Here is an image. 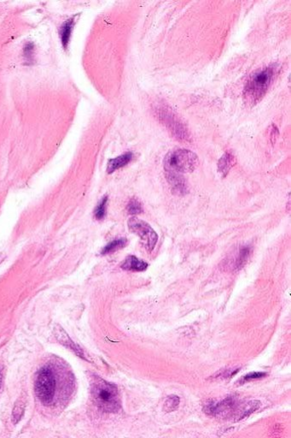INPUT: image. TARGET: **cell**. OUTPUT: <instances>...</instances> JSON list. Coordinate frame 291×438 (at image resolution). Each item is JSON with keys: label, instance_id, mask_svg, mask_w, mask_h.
Masks as SVG:
<instances>
[{"label": "cell", "instance_id": "cell-1", "mask_svg": "<svg viewBox=\"0 0 291 438\" xmlns=\"http://www.w3.org/2000/svg\"><path fill=\"white\" fill-rule=\"evenodd\" d=\"M75 386L74 374L63 362H48L35 377V395L40 403L51 411L62 410L68 405Z\"/></svg>", "mask_w": 291, "mask_h": 438}, {"label": "cell", "instance_id": "cell-2", "mask_svg": "<svg viewBox=\"0 0 291 438\" xmlns=\"http://www.w3.org/2000/svg\"><path fill=\"white\" fill-rule=\"evenodd\" d=\"M278 64H272L254 72L247 80L243 92L244 102L248 107L258 104L271 88L278 74Z\"/></svg>", "mask_w": 291, "mask_h": 438}, {"label": "cell", "instance_id": "cell-3", "mask_svg": "<svg viewBox=\"0 0 291 438\" xmlns=\"http://www.w3.org/2000/svg\"><path fill=\"white\" fill-rule=\"evenodd\" d=\"M91 396L93 402L100 411L114 414L122 407L118 387L98 376L91 380Z\"/></svg>", "mask_w": 291, "mask_h": 438}, {"label": "cell", "instance_id": "cell-4", "mask_svg": "<svg viewBox=\"0 0 291 438\" xmlns=\"http://www.w3.org/2000/svg\"><path fill=\"white\" fill-rule=\"evenodd\" d=\"M163 163L166 172L180 175L192 172L198 165V157L195 152L187 149H175L165 156Z\"/></svg>", "mask_w": 291, "mask_h": 438}, {"label": "cell", "instance_id": "cell-5", "mask_svg": "<svg viewBox=\"0 0 291 438\" xmlns=\"http://www.w3.org/2000/svg\"><path fill=\"white\" fill-rule=\"evenodd\" d=\"M241 401H239L236 396H230L222 401L215 402L212 401L204 406V413L207 415L220 419H235V422H238V415L241 409Z\"/></svg>", "mask_w": 291, "mask_h": 438}, {"label": "cell", "instance_id": "cell-6", "mask_svg": "<svg viewBox=\"0 0 291 438\" xmlns=\"http://www.w3.org/2000/svg\"><path fill=\"white\" fill-rule=\"evenodd\" d=\"M158 117L177 140L186 141L190 139V134L187 127L178 117L177 115L172 112V109L167 107H161L158 110Z\"/></svg>", "mask_w": 291, "mask_h": 438}, {"label": "cell", "instance_id": "cell-7", "mask_svg": "<svg viewBox=\"0 0 291 438\" xmlns=\"http://www.w3.org/2000/svg\"><path fill=\"white\" fill-rule=\"evenodd\" d=\"M131 232L139 237L143 246L148 252H152L158 241V236L148 223L138 218H132L128 221Z\"/></svg>", "mask_w": 291, "mask_h": 438}, {"label": "cell", "instance_id": "cell-8", "mask_svg": "<svg viewBox=\"0 0 291 438\" xmlns=\"http://www.w3.org/2000/svg\"><path fill=\"white\" fill-rule=\"evenodd\" d=\"M56 339L59 343H62L63 345L66 346L68 348H70L72 351H74V353H76L77 355L81 357V358H85V353L83 352L82 349L79 348V346L76 345L75 343L71 340V338H69V334H67L64 329H62L60 326H56L55 331Z\"/></svg>", "mask_w": 291, "mask_h": 438}, {"label": "cell", "instance_id": "cell-9", "mask_svg": "<svg viewBox=\"0 0 291 438\" xmlns=\"http://www.w3.org/2000/svg\"><path fill=\"white\" fill-rule=\"evenodd\" d=\"M132 159H133V153L132 151H127L118 157L109 160L107 165V172L108 174L114 173L117 170L128 165L132 161Z\"/></svg>", "mask_w": 291, "mask_h": 438}, {"label": "cell", "instance_id": "cell-10", "mask_svg": "<svg viewBox=\"0 0 291 438\" xmlns=\"http://www.w3.org/2000/svg\"><path fill=\"white\" fill-rule=\"evenodd\" d=\"M121 267L125 271H144L148 268V264L146 261H141L136 256L131 255L122 262Z\"/></svg>", "mask_w": 291, "mask_h": 438}, {"label": "cell", "instance_id": "cell-11", "mask_svg": "<svg viewBox=\"0 0 291 438\" xmlns=\"http://www.w3.org/2000/svg\"><path fill=\"white\" fill-rule=\"evenodd\" d=\"M74 22H75V16H73L64 22L59 30V35L61 39L62 45L64 49H68L69 47L72 31L74 30Z\"/></svg>", "mask_w": 291, "mask_h": 438}, {"label": "cell", "instance_id": "cell-12", "mask_svg": "<svg viewBox=\"0 0 291 438\" xmlns=\"http://www.w3.org/2000/svg\"><path fill=\"white\" fill-rule=\"evenodd\" d=\"M236 163H237V160L235 156L230 151H226L218 161V171L222 175L223 177H225L230 169L236 165Z\"/></svg>", "mask_w": 291, "mask_h": 438}, {"label": "cell", "instance_id": "cell-13", "mask_svg": "<svg viewBox=\"0 0 291 438\" xmlns=\"http://www.w3.org/2000/svg\"><path fill=\"white\" fill-rule=\"evenodd\" d=\"M166 175H167V181L172 185V189L176 190L178 193H185L187 189V185L185 184V179L182 175L171 172H166Z\"/></svg>", "mask_w": 291, "mask_h": 438}, {"label": "cell", "instance_id": "cell-14", "mask_svg": "<svg viewBox=\"0 0 291 438\" xmlns=\"http://www.w3.org/2000/svg\"><path fill=\"white\" fill-rule=\"evenodd\" d=\"M259 406H260V402L259 401H248L246 403H243L240 411H239L238 421L249 417V415L256 411Z\"/></svg>", "mask_w": 291, "mask_h": 438}, {"label": "cell", "instance_id": "cell-15", "mask_svg": "<svg viewBox=\"0 0 291 438\" xmlns=\"http://www.w3.org/2000/svg\"><path fill=\"white\" fill-rule=\"evenodd\" d=\"M127 244V239L121 238V239L114 240L113 242H109V244L103 247L101 253L103 255L109 254L112 252H117L118 250L122 249L126 247Z\"/></svg>", "mask_w": 291, "mask_h": 438}, {"label": "cell", "instance_id": "cell-16", "mask_svg": "<svg viewBox=\"0 0 291 438\" xmlns=\"http://www.w3.org/2000/svg\"><path fill=\"white\" fill-rule=\"evenodd\" d=\"M107 204H108V196L105 195L103 199H101L98 203L97 208L94 211V216L97 220H102L105 218L106 211H107Z\"/></svg>", "mask_w": 291, "mask_h": 438}, {"label": "cell", "instance_id": "cell-17", "mask_svg": "<svg viewBox=\"0 0 291 438\" xmlns=\"http://www.w3.org/2000/svg\"><path fill=\"white\" fill-rule=\"evenodd\" d=\"M180 403V398L178 396L172 395L168 396L167 400L165 401L164 408L165 411L169 413V411H173L179 407Z\"/></svg>", "mask_w": 291, "mask_h": 438}, {"label": "cell", "instance_id": "cell-18", "mask_svg": "<svg viewBox=\"0 0 291 438\" xmlns=\"http://www.w3.org/2000/svg\"><path fill=\"white\" fill-rule=\"evenodd\" d=\"M24 58L27 62V64H32L35 61V45L34 43L27 42L24 45L23 48Z\"/></svg>", "mask_w": 291, "mask_h": 438}, {"label": "cell", "instance_id": "cell-19", "mask_svg": "<svg viewBox=\"0 0 291 438\" xmlns=\"http://www.w3.org/2000/svg\"><path fill=\"white\" fill-rule=\"evenodd\" d=\"M267 376H268V373H267V372H250L249 374L245 375V376L242 377L241 379L238 381V382H240L241 384H243V383L251 382V381H254V380L261 379V378H264V377H267Z\"/></svg>", "mask_w": 291, "mask_h": 438}, {"label": "cell", "instance_id": "cell-20", "mask_svg": "<svg viewBox=\"0 0 291 438\" xmlns=\"http://www.w3.org/2000/svg\"><path fill=\"white\" fill-rule=\"evenodd\" d=\"M127 212L131 215H137V214H139L143 212L142 204L137 199H131L127 204Z\"/></svg>", "mask_w": 291, "mask_h": 438}, {"label": "cell", "instance_id": "cell-21", "mask_svg": "<svg viewBox=\"0 0 291 438\" xmlns=\"http://www.w3.org/2000/svg\"><path fill=\"white\" fill-rule=\"evenodd\" d=\"M24 408H25V405L22 401L16 402V405L14 406L13 411H12V420H13L14 424H16V423L19 422V420H21V418L23 415Z\"/></svg>", "mask_w": 291, "mask_h": 438}, {"label": "cell", "instance_id": "cell-22", "mask_svg": "<svg viewBox=\"0 0 291 438\" xmlns=\"http://www.w3.org/2000/svg\"><path fill=\"white\" fill-rule=\"evenodd\" d=\"M238 369H226L222 370L220 372H218L217 374L215 375L214 377L215 378H221V379H225V378H230L238 372Z\"/></svg>", "mask_w": 291, "mask_h": 438}, {"label": "cell", "instance_id": "cell-23", "mask_svg": "<svg viewBox=\"0 0 291 438\" xmlns=\"http://www.w3.org/2000/svg\"><path fill=\"white\" fill-rule=\"evenodd\" d=\"M1 382H2V374H1V371H0V386H1Z\"/></svg>", "mask_w": 291, "mask_h": 438}]
</instances>
